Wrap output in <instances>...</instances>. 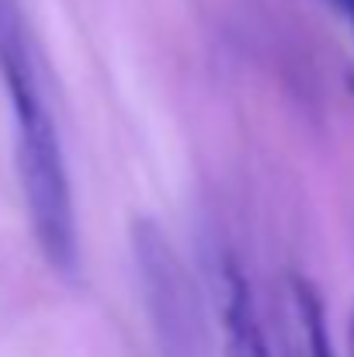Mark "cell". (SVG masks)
<instances>
[{
	"label": "cell",
	"instance_id": "obj_3",
	"mask_svg": "<svg viewBox=\"0 0 354 357\" xmlns=\"http://www.w3.org/2000/svg\"><path fill=\"white\" fill-rule=\"evenodd\" d=\"M223 357H271L246 274L226 260L223 271Z\"/></svg>",
	"mask_w": 354,
	"mask_h": 357
},
{
	"label": "cell",
	"instance_id": "obj_7",
	"mask_svg": "<svg viewBox=\"0 0 354 357\" xmlns=\"http://www.w3.org/2000/svg\"><path fill=\"white\" fill-rule=\"evenodd\" d=\"M348 91H351V98H354V73H348Z\"/></svg>",
	"mask_w": 354,
	"mask_h": 357
},
{
	"label": "cell",
	"instance_id": "obj_1",
	"mask_svg": "<svg viewBox=\"0 0 354 357\" xmlns=\"http://www.w3.org/2000/svg\"><path fill=\"white\" fill-rule=\"evenodd\" d=\"M0 80L14 112V160L31 236L45 264L59 278L73 281L80 271V239L66 153L42 94L24 21L10 0H0Z\"/></svg>",
	"mask_w": 354,
	"mask_h": 357
},
{
	"label": "cell",
	"instance_id": "obj_6",
	"mask_svg": "<svg viewBox=\"0 0 354 357\" xmlns=\"http://www.w3.org/2000/svg\"><path fill=\"white\" fill-rule=\"evenodd\" d=\"M348 357H354V305H351V316H348Z\"/></svg>",
	"mask_w": 354,
	"mask_h": 357
},
{
	"label": "cell",
	"instance_id": "obj_4",
	"mask_svg": "<svg viewBox=\"0 0 354 357\" xmlns=\"http://www.w3.org/2000/svg\"><path fill=\"white\" fill-rule=\"evenodd\" d=\"M288 288H292V302H295V312H299V326H302V340H306L309 357H334L327 309H323V298H320L316 284L309 278L292 274Z\"/></svg>",
	"mask_w": 354,
	"mask_h": 357
},
{
	"label": "cell",
	"instance_id": "obj_2",
	"mask_svg": "<svg viewBox=\"0 0 354 357\" xmlns=\"http://www.w3.org/2000/svg\"><path fill=\"white\" fill-rule=\"evenodd\" d=\"M132 260L163 357H205L202 291L170 236L153 219L132 222Z\"/></svg>",
	"mask_w": 354,
	"mask_h": 357
},
{
	"label": "cell",
	"instance_id": "obj_5",
	"mask_svg": "<svg viewBox=\"0 0 354 357\" xmlns=\"http://www.w3.org/2000/svg\"><path fill=\"white\" fill-rule=\"evenodd\" d=\"M327 7H334L344 21H348V28H351V35H354V0H323Z\"/></svg>",
	"mask_w": 354,
	"mask_h": 357
}]
</instances>
